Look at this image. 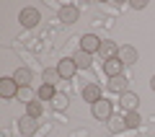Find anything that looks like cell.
Here are the masks:
<instances>
[{
	"label": "cell",
	"instance_id": "6da1fadb",
	"mask_svg": "<svg viewBox=\"0 0 155 137\" xmlns=\"http://www.w3.org/2000/svg\"><path fill=\"white\" fill-rule=\"evenodd\" d=\"M91 109H93V116H96L98 122H109L111 116H114V106H111V101H109V99L96 101V104L91 106Z\"/></svg>",
	"mask_w": 155,
	"mask_h": 137
},
{
	"label": "cell",
	"instance_id": "7a4b0ae2",
	"mask_svg": "<svg viewBox=\"0 0 155 137\" xmlns=\"http://www.w3.org/2000/svg\"><path fill=\"white\" fill-rule=\"evenodd\" d=\"M18 21H21L23 28H34L39 21H41V13H39L36 8H23V11L18 13Z\"/></svg>",
	"mask_w": 155,
	"mask_h": 137
},
{
	"label": "cell",
	"instance_id": "3957f363",
	"mask_svg": "<svg viewBox=\"0 0 155 137\" xmlns=\"http://www.w3.org/2000/svg\"><path fill=\"white\" fill-rule=\"evenodd\" d=\"M18 91H21V85H18L13 78H0V96L3 99H18Z\"/></svg>",
	"mask_w": 155,
	"mask_h": 137
},
{
	"label": "cell",
	"instance_id": "277c9868",
	"mask_svg": "<svg viewBox=\"0 0 155 137\" xmlns=\"http://www.w3.org/2000/svg\"><path fill=\"white\" fill-rule=\"evenodd\" d=\"M57 72H60L62 80H70V78H75V72H78L75 60H72V57H62V60L57 62Z\"/></svg>",
	"mask_w": 155,
	"mask_h": 137
},
{
	"label": "cell",
	"instance_id": "5b68a950",
	"mask_svg": "<svg viewBox=\"0 0 155 137\" xmlns=\"http://www.w3.org/2000/svg\"><path fill=\"white\" fill-rule=\"evenodd\" d=\"M101 42L104 39H98L96 34H83L80 36V49L88 52V55H96V52H101Z\"/></svg>",
	"mask_w": 155,
	"mask_h": 137
},
{
	"label": "cell",
	"instance_id": "8992f818",
	"mask_svg": "<svg viewBox=\"0 0 155 137\" xmlns=\"http://www.w3.org/2000/svg\"><path fill=\"white\" fill-rule=\"evenodd\" d=\"M104 99V91H101L98 83H88V85H83V101H88L91 106L96 104V101Z\"/></svg>",
	"mask_w": 155,
	"mask_h": 137
},
{
	"label": "cell",
	"instance_id": "52a82bcc",
	"mask_svg": "<svg viewBox=\"0 0 155 137\" xmlns=\"http://www.w3.org/2000/svg\"><path fill=\"white\" fill-rule=\"evenodd\" d=\"M119 60L124 62V65H134V62L140 60V55H137V49H134L132 44H119Z\"/></svg>",
	"mask_w": 155,
	"mask_h": 137
},
{
	"label": "cell",
	"instance_id": "ba28073f",
	"mask_svg": "<svg viewBox=\"0 0 155 137\" xmlns=\"http://www.w3.org/2000/svg\"><path fill=\"white\" fill-rule=\"evenodd\" d=\"M104 72L109 78H116L124 72V62L119 60V57H111V60H104Z\"/></svg>",
	"mask_w": 155,
	"mask_h": 137
},
{
	"label": "cell",
	"instance_id": "9c48e42d",
	"mask_svg": "<svg viewBox=\"0 0 155 137\" xmlns=\"http://www.w3.org/2000/svg\"><path fill=\"white\" fill-rule=\"evenodd\" d=\"M18 129H21L23 137L36 135V129H39V119H34V116H21V122H18Z\"/></svg>",
	"mask_w": 155,
	"mask_h": 137
},
{
	"label": "cell",
	"instance_id": "30bf717a",
	"mask_svg": "<svg viewBox=\"0 0 155 137\" xmlns=\"http://www.w3.org/2000/svg\"><path fill=\"white\" fill-rule=\"evenodd\" d=\"M119 104H122V111H124V114H129V111H137L140 96H137V93H132V91H127V93H122Z\"/></svg>",
	"mask_w": 155,
	"mask_h": 137
},
{
	"label": "cell",
	"instance_id": "8fae6325",
	"mask_svg": "<svg viewBox=\"0 0 155 137\" xmlns=\"http://www.w3.org/2000/svg\"><path fill=\"white\" fill-rule=\"evenodd\" d=\"M57 16H60V21H62V23H67V26H70V23H75L78 18H80V11H78L75 5H62Z\"/></svg>",
	"mask_w": 155,
	"mask_h": 137
},
{
	"label": "cell",
	"instance_id": "7c38bea8",
	"mask_svg": "<svg viewBox=\"0 0 155 137\" xmlns=\"http://www.w3.org/2000/svg\"><path fill=\"white\" fill-rule=\"evenodd\" d=\"M127 78H124V75H116V78H109V83H106V85H109V91H114V93H119V96H122V93H127Z\"/></svg>",
	"mask_w": 155,
	"mask_h": 137
},
{
	"label": "cell",
	"instance_id": "4fadbf2b",
	"mask_svg": "<svg viewBox=\"0 0 155 137\" xmlns=\"http://www.w3.org/2000/svg\"><path fill=\"white\" fill-rule=\"evenodd\" d=\"M72 60H75L78 70H80V67H83V70H88V67L93 65V55H88V52H83V49H78L75 55H72Z\"/></svg>",
	"mask_w": 155,
	"mask_h": 137
},
{
	"label": "cell",
	"instance_id": "5bb4252c",
	"mask_svg": "<svg viewBox=\"0 0 155 137\" xmlns=\"http://www.w3.org/2000/svg\"><path fill=\"white\" fill-rule=\"evenodd\" d=\"M11 78H13V80H16L21 88H26L28 83H31V78H34V75H31V70H28V67H18V70L13 72Z\"/></svg>",
	"mask_w": 155,
	"mask_h": 137
},
{
	"label": "cell",
	"instance_id": "9a60e30c",
	"mask_svg": "<svg viewBox=\"0 0 155 137\" xmlns=\"http://www.w3.org/2000/svg\"><path fill=\"white\" fill-rule=\"evenodd\" d=\"M104 60H111V57L119 55V44L116 42H101V52H98Z\"/></svg>",
	"mask_w": 155,
	"mask_h": 137
},
{
	"label": "cell",
	"instance_id": "2e32d148",
	"mask_svg": "<svg viewBox=\"0 0 155 137\" xmlns=\"http://www.w3.org/2000/svg\"><path fill=\"white\" fill-rule=\"evenodd\" d=\"M54 96H57V88L49 85V83H41V88L36 91V99H39V101H52Z\"/></svg>",
	"mask_w": 155,
	"mask_h": 137
},
{
	"label": "cell",
	"instance_id": "e0dca14e",
	"mask_svg": "<svg viewBox=\"0 0 155 137\" xmlns=\"http://www.w3.org/2000/svg\"><path fill=\"white\" fill-rule=\"evenodd\" d=\"M41 78H44V83H49V85H54V83H60V72H57V67H47L44 72H41Z\"/></svg>",
	"mask_w": 155,
	"mask_h": 137
},
{
	"label": "cell",
	"instance_id": "ac0fdd59",
	"mask_svg": "<svg viewBox=\"0 0 155 137\" xmlns=\"http://www.w3.org/2000/svg\"><path fill=\"white\" fill-rule=\"evenodd\" d=\"M124 127H127V122H124V114H122V116L114 114V116L109 119V129H111V132H122Z\"/></svg>",
	"mask_w": 155,
	"mask_h": 137
},
{
	"label": "cell",
	"instance_id": "d6986e66",
	"mask_svg": "<svg viewBox=\"0 0 155 137\" xmlns=\"http://www.w3.org/2000/svg\"><path fill=\"white\" fill-rule=\"evenodd\" d=\"M26 116H34V119H41V101H31L26 104Z\"/></svg>",
	"mask_w": 155,
	"mask_h": 137
},
{
	"label": "cell",
	"instance_id": "ffe728a7",
	"mask_svg": "<svg viewBox=\"0 0 155 137\" xmlns=\"http://www.w3.org/2000/svg\"><path fill=\"white\" fill-rule=\"evenodd\" d=\"M124 122H127V129H137V127L142 124V119H140L137 111H129V114H124Z\"/></svg>",
	"mask_w": 155,
	"mask_h": 137
},
{
	"label": "cell",
	"instance_id": "44dd1931",
	"mask_svg": "<svg viewBox=\"0 0 155 137\" xmlns=\"http://www.w3.org/2000/svg\"><path fill=\"white\" fill-rule=\"evenodd\" d=\"M67 104H70V99H67V93H57L54 99H52V106H54L57 111H65Z\"/></svg>",
	"mask_w": 155,
	"mask_h": 137
},
{
	"label": "cell",
	"instance_id": "7402d4cb",
	"mask_svg": "<svg viewBox=\"0 0 155 137\" xmlns=\"http://www.w3.org/2000/svg\"><path fill=\"white\" fill-rule=\"evenodd\" d=\"M18 99H21L23 104H31V101H36V93L31 91V85H26V88H21V91H18Z\"/></svg>",
	"mask_w": 155,
	"mask_h": 137
},
{
	"label": "cell",
	"instance_id": "603a6c76",
	"mask_svg": "<svg viewBox=\"0 0 155 137\" xmlns=\"http://www.w3.org/2000/svg\"><path fill=\"white\" fill-rule=\"evenodd\" d=\"M132 8L134 11H142V8H147V0H132Z\"/></svg>",
	"mask_w": 155,
	"mask_h": 137
},
{
	"label": "cell",
	"instance_id": "cb8c5ba5",
	"mask_svg": "<svg viewBox=\"0 0 155 137\" xmlns=\"http://www.w3.org/2000/svg\"><path fill=\"white\" fill-rule=\"evenodd\" d=\"M150 88H153V91H155V75L150 78Z\"/></svg>",
	"mask_w": 155,
	"mask_h": 137
}]
</instances>
